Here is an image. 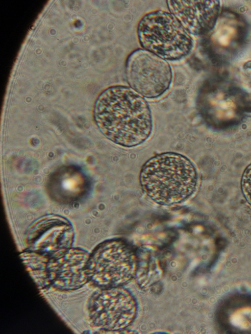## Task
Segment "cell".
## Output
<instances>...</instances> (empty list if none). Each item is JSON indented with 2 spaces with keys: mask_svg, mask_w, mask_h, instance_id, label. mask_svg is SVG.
<instances>
[{
  "mask_svg": "<svg viewBox=\"0 0 251 334\" xmlns=\"http://www.w3.org/2000/svg\"><path fill=\"white\" fill-rule=\"evenodd\" d=\"M94 116L101 133L123 147L143 143L152 132V119L149 104L127 86H113L103 91L95 103Z\"/></svg>",
  "mask_w": 251,
  "mask_h": 334,
  "instance_id": "1",
  "label": "cell"
},
{
  "mask_svg": "<svg viewBox=\"0 0 251 334\" xmlns=\"http://www.w3.org/2000/svg\"><path fill=\"white\" fill-rule=\"evenodd\" d=\"M137 310L135 298L121 286L103 288L92 296L88 304L91 324L108 332H121L129 326Z\"/></svg>",
  "mask_w": 251,
  "mask_h": 334,
  "instance_id": "6",
  "label": "cell"
},
{
  "mask_svg": "<svg viewBox=\"0 0 251 334\" xmlns=\"http://www.w3.org/2000/svg\"><path fill=\"white\" fill-rule=\"evenodd\" d=\"M126 76L130 88L141 96L158 98L170 88L173 79L167 61L144 49H137L128 56Z\"/></svg>",
  "mask_w": 251,
  "mask_h": 334,
  "instance_id": "5",
  "label": "cell"
},
{
  "mask_svg": "<svg viewBox=\"0 0 251 334\" xmlns=\"http://www.w3.org/2000/svg\"><path fill=\"white\" fill-rule=\"evenodd\" d=\"M242 189L247 200L251 205V165L247 168L243 174Z\"/></svg>",
  "mask_w": 251,
  "mask_h": 334,
  "instance_id": "10",
  "label": "cell"
},
{
  "mask_svg": "<svg viewBox=\"0 0 251 334\" xmlns=\"http://www.w3.org/2000/svg\"><path fill=\"white\" fill-rule=\"evenodd\" d=\"M88 254L80 249L63 251L47 265L48 284L56 288L72 290L78 288L87 280Z\"/></svg>",
  "mask_w": 251,
  "mask_h": 334,
  "instance_id": "7",
  "label": "cell"
},
{
  "mask_svg": "<svg viewBox=\"0 0 251 334\" xmlns=\"http://www.w3.org/2000/svg\"><path fill=\"white\" fill-rule=\"evenodd\" d=\"M137 33L144 49L166 60H179L194 47L189 32L173 14L164 10L145 15L139 22Z\"/></svg>",
  "mask_w": 251,
  "mask_h": 334,
  "instance_id": "3",
  "label": "cell"
},
{
  "mask_svg": "<svg viewBox=\"0 0 251 334\" xmlns=\"http://www.w3.org/2000/svg\"><path fill=\"white\" fill-rule=\"evenodd\" d=\"M168 9L190 34L200 35L211 30L220 9L217 0H167Z\"/></svg>",
  "mask_w": 251,
  "mask_h": 334,
  "instance_id": "8",
  "label": "cell"
},
{
  "mask_svg": "<svg viewBox=\"0 0 251 334\" xmlns=\"http://www.w3.org/2000/svg\"><path fill=\"white\" fill-rule=\"evenodd\" d=\"M140 182L153 201L171 205L193 194L198 184V174L188 158L177 153L165 152L146 162L140 172Z\"/></svg>",
  "mask_w": 251,
  "mask_h": 334,
  "instance_id": "2",
  "label": "cell"
},
{
  "mask_svg": "<svg viewBox=\"0 0 251 334\" xmlns=\"http://www.w3.org/2000/svg\"><path fill=\"white\" fill-rule=\"evenodd\" d=\"M73 239L70 225L62 220L52 219L33 227L28 236V242L34 250L48 254L64 251L69 247Z\"/></svg>",
  "mask_w": 251,
  "mask_h": 334,
  "instance_id": "9",
  "label": "cell"
},
{
  "mask_svg": "<svg viewBox=\"0 0 251 334\" xmlns=\"http://www.w3.org/2000/svg\"><path fill=\"white\" fill-rule=\"evenodd\" d=\"M138 256L122 239H112L99 245L89 257V280L103 288L121 287L136 276Z\"/></svg>",
  "mask_w": 251,
  "mask_h": 334,
  "instance_id": "4",
  "label": "cell"
}]
</instances>
